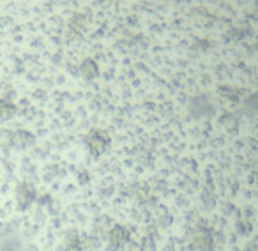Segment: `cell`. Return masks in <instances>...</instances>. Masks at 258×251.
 I'll return each instance as SVG.
<instances>
[{
	"instance_id": "cell-6",
	"label": "cell",
	"mask_w": 258,
	"mask_h": 251,
	"mask_svg": "<svg viewBox=\"0 0 258 251\" xmlns=\"http://www.w3.org/2000/svg\"><path fill=\"white\" fill-rule=\"evenodd\" d=\"M80 73L89 80L96 78L97 76V64L92 60V58H87V60H83V64L80 66Z\"/></svg>"
},
{
	"instance_id": "cell-3",
	"label": "cell",
	"mask_w": 258,
	"mask_h": 251,
	"mask_svg": "<svg viewBox=\"0 0 258 251\" xmlns=\"http://www.w3.org/2000/svg\"><path fill=\"white\" fill-rule=\"evenodd\" d=\"M34 142H36V138H34V135H32V133H29V131H25V130L16 131V133L11 137V144L15 145V147H18V149L32 147Z\"/></svg>"
},
{
	"instance_id": "cell-4",
	"label": "cell",
	"mask_w": 258,
	"mask_h": 251,
	"mask_svg": "<svg viewBox=\"0 0 258 251\" xmlns=\"http://www.w3.org/2000/svg\"><path fill=\"white\" fill-rule=\"evenodd\" d=\"M127 237H129V233L124 226H113L110 232V242L113 244L115 247H118L127 240Z\"/></svg>"
},
{
	"instance_id": "cell-5",
	"label": "cell",
	"mask_w": 258,
	"mask_h": 251,
	"mask_svg": "<svg viewBox=\"0 0 258 251\" xmlns=\"http://www.w3.org/2000/svg\"><path fill=\"white\" fill-rule=\"evenodd\" d=\"M16 115V106L9 99H0V120H9Z\"/></svg>"
},
{
	"instance_id": "cell-2",
	"label": "cell",
	"mask_w": 258,
	"mask_h": 251,
	"mask_svg": "<svg viewBox=\"0 0 258 251\" xmlns=\"http://www.w3.org/2000/svg\"><path fill=\"white\" fill-rule=\"evenodd\" d=\"M36 200V187L29 182H23L18 186L16 190V202H18V207L20 209H27L34 204Z\"/></svg>"
},
{
	"instance_id": "cell-1",
	"label": "cell",
	"mask_w": 258,
	"mask_h": 251,
	"mask_svg": "<svg viewBox=\"0 0 258 251\" xmlns=\"http://www.w3.org/2000/svg\"><path fill=\"white\" fill-rule=\"evenodd\" d=\"M85 145H87V149H89L90 154L101 156L108 149L110 140H108L106 135L101 133V131H90L89 137H87V140H85Z\"/></svg>"
}]
</instances>
